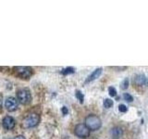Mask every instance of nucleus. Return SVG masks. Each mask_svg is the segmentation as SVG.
Returning <instances> with one entry per match:
<instances>
[{
  "label": "nucleus",
  "instance_id": "obj_11",
  "mask_svg": "<svg viewBox=\"0 0 148 139\" xmlns=\"http://www.w3.org/2000/svg\"><path fill=\"white\" fill-rule=\"evenodd\" d=\"M75 72V69L72 68V67H68V68H65L64 70L61 71V73L63 75H68V74H71Z\"/></svg>",
  "mask_w": 148,
  "mask_h": 139
},
{
  "label": "nucleus",
  "instance_id": "obj_7",
  "mask_svg": "<svg viewBox=\"0 0 148 139\" xmlns=\"http://www.w3.org/2000/svg\"><path fill=\"white\" fill-rule=\"evenodd\" d=\"M15 120H14L11 116H6L3 120H2V124H3V127L6 129V130H10L13 129L14 126H15Z\"/></svg>",
  "mask_w": 148,
  "mask_h": 139
},
{
  "label": "nucleus",
  "instance_id": "obj_14",
  "mask_svg": "<svg viewBox=\"0 0 148 139\" xmlns=\"http://www.w3.org/2000/svg\"><path fill=\"white\" fill-rule=\"evenodd\" d=\"M121 86V89H123V90H125V89H127L128 88V86H129V79L128 78H126V79H124V80L122 81V83H121V85H120Z\"/></svg>",
  "mask_w": 148,
  "mask_h": 139
},
{
  "label": "nucleus",
  "instance_id": "obj_12",
  "mask_svg": "<svg viewBox=\"0 0 148 139\" xmlns=\"http://www.w3.org/2000/svg\"><path fill=\"white\" fill-rule=\"evenodd\" d=\"M75 96L77 97V99L80 101V103H83V101H84V96H83V94L80 90H77L75 92Z\"/></svg>",
  "mask_w": 148,
  "mask_h": 139
},
{
  "label": "nucleus",
  "instance_id": "obj_13",
  "mask_svg": "<svg viewBox=\"0 0 148 139\" xmlns=\"http://www.w3.org/2000/svg\"><path fill=\"white\" fill-rule=\"evenodd\" d=\"M113 106V100H111L109 98L104 99V107L106 109H110Z\"/></svg>",
  "mask_w": 148,
  "mask_h": 139
},
{
  "label": "nucleus",
  "instance_id": "obj_3",
  "mask_svg": "<svg viewBox=\"0 0 148 139\" xmlns=\"http://www.w3.org/2000/svg\"><path fill=\"white\" fill-rule=\"evenodd\" d=\"M17 98L18 102L23 105L29 104L32 100V95L29 90L27 89H21L17 92Z\"/></svg>",
  "mask_w": 148,
  "mask_h": 139
},
{
  "label": "nucleus",
  "instance_id": "obj_17",
  "mask_svg": "<svg viewBox=\"0 0 148 139\" xmlns=\"http://www.w3.org/2000/svg\"><path fill=\"white\" fill-rule=\"evenodd\" d=\"M119 110L120 111V112H123V113H125L126 111L128 110V108L126 106H125L124 104H120L119 106Z\"/></svg>",
  "mask_w": 148,
  "mask_h": 139
},
{
  "label": "nucleus",
  "instance_id": "obj_10",
  "mask_svg": "<svg viewBox=\"0 0 148 139\" xmlns=\"http://www.w3.org/2000/svg\"><path fill=\"white\" fill-rule=\"evenodd\" d=\"M110 134H111V136H112L114 139H119L122 136V134H123V131H122V129L120 128V127H114L111 129V131H110Z\"/></svg>",
  "mask_w": 148,
  "mask_h": 139
},
{
  "label": "nucleus",
  "instance_id": "obj_4",
  "mask_svg": "<svg viewBox=\"0 0 148 139\" xmlns=\"http://www.w3.org/2000/svg\"><path fill=\"white\" fill-rule=\"evenodd\" d=\"M74 133H75V136H78L79 138H86V137L89 136L90 130L85 124L79 123L75 126V129H74Z\"/></svg>",
  "mask_w": 148,
  "mask_h": 139
},
{
  "label": "nucleus",
  "instance_id": "obj_9",
  "mask_svg": "<svg viewBox=\"0 0 148 139\" xmlns=\"http://www.w3.org/2000/svg\"><path fill=\"white\" fill-rule=\"evenodd\" d=\"M102 73V68H98L95 70L94 72H92L89 76H88V78L86 79V83H89V82H92V81H95V79L98 78Z\"/></svg>",
  "mask_w": 148,
  "mask_h": 139
},
{
  "label": "nucleus",
  "instance_id": "obj_18",
  "mask_svg": "<svg viewBox=\"0 0 148 139\" xmlns=\"http://www.w3.org/2000/svg\"><path fill=\"white\" fill-rule=\"evenodd\" d=\"M61 110H62V113H63L64 115H67L68 112H69V110H68V109L66 108V107H63V108L61 109Z\"/></svg>",
  "mask_w": 148,
  "mask_h": 139
},
{
  "label": "nucleus",
  "instance_id": "obj_8",
  "mask_svg": "<svg viewBox=\"0 0 148 139\" xmlns=\"http://www.w3.org/2000/svg\"><path fill=\"white\" fill-rule=\"evenodd\" d=\"M134 83L137 85H148V78L143 75V74H138L135 77H134Z\"/></svg>",
  "mask_w": 148,
  "mask_h": 139
},
{
  "label": "nucleus",
  "instance_id": "obj_20",
  "mask_svg": "<svg viewBox=\"0 0 148 139\" xmlns=\"http://www.w3.org/2000/svg\"><path fill=\"white\" fill-rule=\"evenodd\" d=\"M2 102H3V97H2V95H0V109H1V107H2Z\"/></svg>",
  "mask_w": 148,
  "mask_h": 139
},
{
  "label": "nucleus",
  "instance_id": "obj_1",
  "mask_svg": "<svg viewBox=\"0 0 148 139\" xmlns=\"http://www.w3.org/2000/svg\"><path fill=\"white\" fill-rule=\"evenodd\" d=\"M85 125L89 128V130H91V131H96V130H98L102 125L101 119L98 116L91 114L86 117Z\"/></svg>",
  "mask_w": 148,
  "mask_h": 139
},
{
  "label": "nucleus",
  "instance_id": "obj_15",
  "mask_svg": "<svg viewBox=\"0 0 148 139\" xmlns=\"http://www.w3.org/2000/svg\"><path fill=\"white\" fill-rule=\"evenodd\" d=\"M108 93L111 96H117V90H116V88L113 87V86H110L108 88Z\"/></svg>",
  "mask_w": 148,
  "mask_h": 139
},
{
  "label": "nucleus",
  "instance_id": "obj_16",
  "mask_svg": "<svg viewBox=\"0 0 148 139\" xmlns=\"http://www.w3.org/2000/svg\"><path fill=\"white\" fill-rule=\"evenodd\" d=\"M123 98H124V100H126L127 102H132L133 101V97L130 94H128V93H125V94L123 95Z\"/></svg>",
  "mask_w": 148,
  "mask_h": 139
},
{
  "label": "nucleus",
  "instance_id": "obj_19",
  "mask_svg": "<svg viewBox=\"0 0 148 139\" xmlns=\"http://www.w3.org/2000/svg\"><path fill=\"white\" fill-rule=\"evenodd\" d=\"M13 139H25V137L23 136H18L16 137H14Z\"/></svg>",
  "mask_w": 148,
  "mask_h": 139
},
{
  "label": "nucleus",
  "instance_id": "obj_6",
  "mask_svg": "<svg viewBox=\"0 0 148 139\" xmlns=\"http://www.w3.org/2000/svg\"><path fill=\"white\" fill-rule=\"evenodd\" d=\"M18 100L13 96H9L5 101V107L6 109L9 111H13L18 108Z\"/></svg>",
  "mask_w": 148,
  "mask_h": 139
},
{
  "label": "nucleus",
  "instance_id": "obj_2",
  "mask_svg": "<svg viewBox=\"0 0 148 139\" xmlns=\"http://www.w3.org/2000/svg\"><path fill=\"white\" fill-rule=\"evenodd\" d=\"M40 122V117L36 113H31L23 120V126L26 128H32L35 127Z\"/></svg>",
  "mask_w": 148,
  "mask_h": 139
},
{
  "label": "nucleus",
  "instance_id": "obj_5",
  "mask_svg": "<svg viewBox=\"0 0 148 139\" xmlns=\"http://www.w3.org/2000/svg\"><path fill=\"white\" fill-rule=\"evenodd\" d=\"M14 71H15V72L18 74V76L21 77V78H30L31 75H32V69L29 68V67H15L14 68Z\"/></svg>",
  "mask_w": 148,
  "mask_h": 139
}]
</instances>
